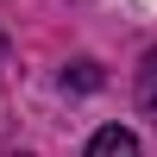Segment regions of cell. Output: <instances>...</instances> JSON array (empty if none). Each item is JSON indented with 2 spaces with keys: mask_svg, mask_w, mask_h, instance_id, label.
<instances>
[{
  "mask_svg": "<svg viewBox=\"0 0 157 157\" xmlns=\"http://www.w3.org/2000/svg\"><path fill=\"white\" fill-rule=\"evenodd\" d=\"M88 157H145V151H138V138L126 132V126H101V132L88 138Z\"/></svg>",
  "mask_w": 157,
  "mask_h": 157,
  "instance_id": "obj_1",
  "label": "cell"
},
{
  "mask_svg": "<svg viewBox=\"0 0 157 157\" xmlns=\"http://www.w3.org/2000/svg\"><path fill=\"white\" fill-rule=\"evenodd\" d=\"M138 107H145L151 120H157V50L145 57V69H138Z\"/></svg>",
  "mask_w": 157,
  "mask_h": 157,
  "instance_id": "obj_2",
  "label": "cell"
},
{
  "mask_svg": "<svg viewBox=\"0 0 157 157\" xmlns=\"http://www.w3.org/2000/svg\"><path fill=\"white\" fill-rule=\"evenodd\" d=\"M63 88H101V63H69L63 69Z\"/></svg>",
  "mask_w": 157,
  "mask_h": 157,
  "instance_id": "obj_3",
  "label": "cell"
},
{
  "mask_svg": "<svg viewBox=\"0 0 157 157\" xmlns=\"http://www.w3.org/2000/svg\"><path fill=\"white\" fill-rule=\"evenodd\" d=\"M0 57H6V32H0Z\"/></svg>",
  "mask_w": 157,
  "mask_h": 157,
  "instance_id": "obj_4",
  "label": "cell"
}]
</instances>
